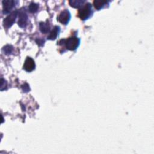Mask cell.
<instances>
[{
    "instance_id": "cell-1",
    "label": "cell",
    "mask_w": 154,
    "mask_h": 154,
    "mask_svg": "<svg viewBox=\"0 0 154 154\" xmlns=\"http://www.w3.org/2000/svg\"><path fill=\"white\" fill-rule=\"evenodd\" d=\"M80 40L77 37H72L68 39H63L59 42L60 45L63 43L65 45L66 48L71 51L75 50L79 46Z\"/></svg>"
},
{
    "instance_id": "cell-2",
    "label": "cell",
    "mask_w": 154,
    "mask_h": 154,
    "mask_svg": "<svg viewBox=\"0 0 154 154\" xmlns=\"http://www.w3.org/2000/svg\"><path fill=\"white\" fill-rule=\"evenodd\" d=\"M92 13L93 11L92 4L91 3H87L81 9H80L78 16L82 20H84L89 18Z\"/></svg>"
},
{
    "instance_id": "cell-3",
    "label": "cell",
    "mask_w": 154,
    "mask_h": 154,
    "mask_svg": "<svg viewBox=\"0 0 154 154\" xmlns=\"http://www.w3.org/2000/svg\"><path fill=\"white\" fill-rule=\"evenodd\" d=\"M18 15V11L16 10L12 12L10 15H9L4 20V27L6 28L10 27L15 22L17 15Z\"/></svg>"
},
{
    "instance_id": "cell-4",
    "label": "cell",
    "mask_w": 154,
    "mask_h": 154,
    "mask_svg": "<svg viewBox=\"0 0 154 154\" xmlns=\"http://www.w3.org/2000/svg\"><path fill=\"white\" fill-rule=\"evenodd\" d=\"M71 19V13L68 10L63 11L58 16V20L60 23L66 25L69 23Z\"/></svg>"
},
{
    "instance_id": "cell-5",
    "label": "cell",
    "mask_w": 154,
    "mask_h": 154,
    "mask_svg": "<svg viewBox=\"0 0 154 154\" xmlns=\"http://www.w3.org/2000/svg\"><path fill=\"white\" fill-rule=\"evenodd\" d=\"M36 67L34 60L31 57H27L24 64V69L27 72L33 71Z\"/></svg>"
},
{
    "instance_id": "cell-6",
    "label": "cell",
    "mask_w": 154,
    "mask_h": 154,
    "mask_svg": "<svg viewBox=\"0 0 154 154\" xmlns=\"http://www.w3.org/2000/svg\"><path fill=\"white\" fill-rule=\"evenodd\" d=\"M27 19H28V17L26 13L23 10H21L19 13L18 25L22 28L26 27L27 25Z\"/></svg>"
},
{
    "instance_id": "cell-7",
    "label": "cell",
    "mask_w": 154,
    "mask_h": 154,
    "mask_svg": "<svg viewBox=\"0 0 154 154\" xmlns=\"http://www.w3.org/2000/svg\"><path fill=\"white\" fill-rule=\"evenodd\" d=\"M3 4V13L4 14L9 13L12 9L15 6V1H4Z\"/></svg>"
},
{
    "instance_id": "cell-8",
    "label": "cell",
    "mask_w": 154,
    "mask_h": 154,
    "mask_svg": "<svg viewBox=\"0 0 154 154\" xmlns=\"http://www.w3.org/2000/svg\"><path fill=\"white\" fill-rule=\"evenodd\" d=\"M58 28H59V27H57V26L54 27V29L51 32V33L50 34L49 36L48 37V39H49V40H55L57 38V36H58Z\"/></svg>"
},
{
    "instance_id": "cell-9",
    "label": "cell",
    "mask_w": 154,
    "mask_h": 154,
    "mask_svg": "<svg viewBox=\"0 0 154 154\" xmlns=\"http://www.w3.org/2000/svg\"><path fill=\"white\" fill-rule=\"evenodd\" d=\"M40 30L43 33H47L50 31V27L48 23H40Z\"/></svg>"
},
{
    "instance_id": "cell-10",
    "label": "cell",
    "mask_w": 154,
    "mask_h": 154,
    "mask_svg": "<svg viewBox=\"0 0 154 154\" xmlns=\"http://www.w3.org/2000/svg\"><path fill=\"white\" fill-rule=\"evenodd\" d=\"M109 2L107 1H95L94 6L97 10H100L102 9L105 5L108 4Z\"/></svg>"
},
{
    "instance_id": "cell-11",
    "label": "cell",
    "mask_w": 154,
    "mask_h": 154,
    "mask_svg": "<svg viewBox=\"0 0 154 154\" xmlns=\"http://www.w3.org/2000/svg\"><path fill=\"white\" fill-rule=\"evenodd\" d=\"M84 3V1H81V0H76V1H70L69 4L70 5L75 8H79L82 6L83 4Z\"/></svg>"
},
{
    "instance_id": "cell-12",
    "label": "cell",
    "mask_w": 154,
    "mask_h": 154,
    "mask_svg": "<svg viewBox=\"0 0 154 154\" xmlns=\"http://www.w3.org/2000/svg\"><path fill=\"white\" fill-rule=\"evenodd\" d=\"M39 8V6L35 3H31L28 7V10L31 13H36Z\"/></svg>"
},
{
    "instance_id": "cell-13",
    "label": "cell",
    "mask_w": 154,
    "mask_h": 154,
    "mask_svg": "<svg viewBox=\"0 0 154 154\" xmlns=\"http://www.w3.org/2000/svg\"><path fill=\"white\" fill-rule=\"evenodd\" d=\"M12 50H13V48L12 46L10 45H7L3 48V51L6 54H10V53H12Z\"/></svg>"
},
{
    "instance_id": "cell-14",
    "label": "cell",
    "mask_w": 154,
    "mask_h": 154,
    "mask_svg": "<svg viewBox=\"0 0 154 154\" xmlns=\"http://www.w3.org/2000/svg\"><path fill=\"white\" fill-rule=\"evenodd\" d=\"M5 86H7V82L6 81H4L3 79H1V91L3 89V87Z\"/></svg>"
}]
</instances>
